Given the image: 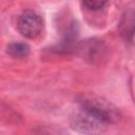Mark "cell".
<instances>
[{
	"label": "cell",
	"instance_id": "obj_3",
	"mask_svg": "<svg viewBox=\"0 0 135 135\" xmlns=\"http://www.w3.org/2000/svg\"><path fill=\"white\" fill-rule=\"evenodd\" d=\"M80 108L91 112L92 114H94L95 116L100 118L102 121L107 122L108 124L114 121L115 119H117L115 109H113L111 104L107 103L101 99L86 98L83 101H81Z\"/></svg>",
	"mask_w": 135,
	"mask_h": 135
},
{
	"label": "cell",
	"instance_id": "obj_4",
	"mask_svg": "<svg viewBox=\"0 0 135 135\" xmlns=\"http://www.w3.org/2000/svg\"><path fill=\"white\" fill-rule=\"evenodd\" d=\"M118 31L126 40H131L135 35V9L128 8L122 14L118 23Z\"/></svg>",
	"mask_w": 135,
	"mask_h": 135
},
{
	"label": "cell",
	"instance_id": "obj_2",
	"mask_svg": "<svg viewBox=\"0 0 135 135\" xmlns=\"http://www.w3.org/2000/svg\"><path fill=\"white\" fill-rule=\"evenodd\" d=\"M107 122L92 114L91 112L80 108L79 113L73 119V128L79 132L84 133H98L107 128Z\"/></svg>",
	"mask_w": 135,
	"mask_h": 135
},
{
	"label": "cell",
	"instance_id": "obj_1",
	"mask_svg": "<svg viewBox=\"0 0 135 135\" xmlns=\"http://www.w3.org/2000/svg\"><path fill=\"white\" fill-rule=\"evenodd\" d=\"M17 28L23 37L33 39L41 34L43 30V20L34 11H25L18 18Z\"/></svg>",
	"mask_w": 135,
	"mask_h": 135
},
{
	"label": "cell",
	"instance_id": "obj_5",
	"mask_svg": "<svg viewBox=\"0 0 135 135\" xmlns=\"http://www.w3.org/2000/svg\"><path fill=\"white\" fill-rule=\"evenodd\" d=\"M30 46L24 42H13L7 46V54L15 58H23L30 54Z\"/></svg>",
	"mask_w": 135,
	"mask_h": 135
},
{
	"label": "cell",
	"instance_id": "obj_6",
	"mask_svg": "<svg viewBox=\"0 0 135 135\" xmlns=\"http://www.w3.org/2000/svg\"><path fill=\"white\" fill-rule=\"evenodd\" d=\"M108 0H83L84 5L91 11H99L104 7Z\"/></svg>",
	"mask_w": 135,
	"mask_h": 135
}]
</instances>
